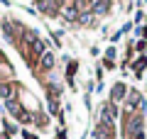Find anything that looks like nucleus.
<instances>
[{"mask_svg":"<svg viewBox=\"0 0 147 139\" xmlns=\"http://www.w3.org/2000/svg\"><path fill=\"white\" fill-rule=\"evenodd\" d=\"M42 63H44V66H47V68H49V66H52V54H47V56H44V59H42Z\"/></svg>","mask_w":147,"mask_h":139,"instance_id":"nucleus-1","label":"nucleus"}]
</instances>
